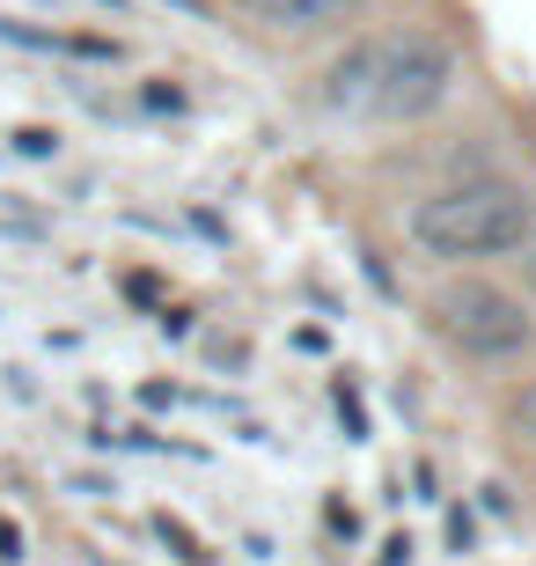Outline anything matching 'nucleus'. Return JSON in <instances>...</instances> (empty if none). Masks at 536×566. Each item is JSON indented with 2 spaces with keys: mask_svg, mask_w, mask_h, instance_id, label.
<instances>
[{
  "mask_svg": "<svg viewBox=\"0 0 536 566\" xmlns=\"http://www.w3.org/2000/svg\"><path fill=\"white\" fill-rule=\"evenodd\" d=\"M455 74H463V60L441 30L397 22V30L353 38L316 74V104L330 118H353V126H419L455 96Z\"/></svg>",
  "mask_w": 536,
  "mask_h": 566,
  "instance_id": "nucleus-1",
  "label": "nucleus"
},
{
  "mask_svg": "<svg viewBox=\"0 0 536 566\" xmlns=\"http://www.w3.org/2000/svg\"><path fill=\"white\" fill-rule=\"evenodd\" d=\"M404 235L433 265H485V258H515L529 243L536 207H529V191L507 185V177H455V185L412 199Z\"/></svg>",
  "mask_w": 536,
  "mask_h": 566,
  "instance_id": "nucleus-2",
  "label": "nucleus"
},
{
  "mask_svg": "<svg viewBox=\"0 0 536 566\" xmlns=\"http://www.w3.org/2000/svg\"><path fill=\"white\" fill-rule=\"evenodd\" d=\"M427 324L449 338L463 360H477V368H507V360H522L536 346L529 302H522L515 287H500V280H477V273L471 280H449V287H433Z\"/></svg>",
  "mask_w": 536,
  "mask_h": 566,
  "instance_id": "nucleus-3",
  "label": "nucleus"
},
{
  "mask_svg": "<svg viewBox=\"0 0 536 566\" xmlns=\"http://www.w3.org/2000/svg\"><path fill=\"white\" fill-rule=\"evenodd\" d=\"M368 15V0H243V22L265 38H338Z\"/></svg>",
  "mask_w": 536,
  "mask_h": 566,
  "instance_id": "nucleus-4",
  "label": "nucleus"
},
{
  "mask_svg": "<svg viewBox=\"0 0 536 566\" xmlns=\"http://www.w3.org/2000/svg\"><path fill=\"white\" fill-rule=\"evenodd\" d=\"M507 420H515V434L536 441V382H522L515 398H507Z\"/></svg>",
  "mask_w": 536,
  "mask_h": 566,
  "instance_id": "nucleus-5",
  "label": "nucleus"
},
{
  "mask_svg": "<svg viewBox=\"0 0 536 566\" xmlns=\"http://www.w3.org/2000/svg\"><path fill=\"white\" fill-rule=\"evenodd\" d=\"M15 147H22V155H38V163H44V155H52V147H60V140H52V133H44V126H22V133H15Z\"/></svg>",
  "mask_w": 536,
  "mask_h": 566,
  "instance_id": "nucleus-6",
  "label": "nucleus"
},
{
  "mask_svg": "<svg viewBox=\"0 0 536 566\" xmlns=\"http://www.w3.org/2000/svg\"><path fill=\"white\" fill-rule=\"evenodd\" d=\"M515 258H522V280H529V287H536V235H529V243H522Z\"/></svg>",
  "mask_w": 536,
  "mask_h": 566,
  "instance_id": "nucleus-7",
  "label": "nucleus"
},
{
  "mask_svg": "<svg viewBox=\"0 0 536 566\" xmlns=\"http://www.w3.org/2000/svg\"><path fill=\"white\" fill-rule=\"evenodd\" d=\"M96 8H111V15H125V0H96Z\"/></svg>",
  "mask_w": 536,
  "mask_h": 566,
  "instance_id": "nucleus-8",
  "label": "nucleus"
}]
</instances>
